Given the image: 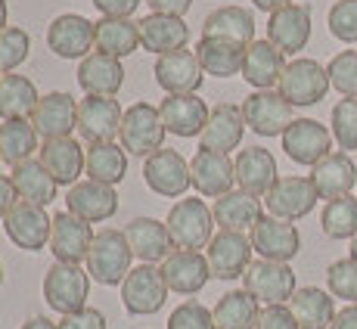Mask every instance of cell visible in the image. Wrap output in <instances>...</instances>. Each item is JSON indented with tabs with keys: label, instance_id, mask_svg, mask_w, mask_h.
Segmentation results:
<instances>
[{
	"label": "cell",
	"instance_id": "1",
	"mask_svg": "<svg viewBox=\"0 0 357 329\" xmlns=\"http://www.w3.org/2000/svg\"><path fill=\"white\" fill-rule=\"evenodd\" d=\"M130 252L128 245V236L125 230H97L93 236V245H91V255H87V273H91L93 283L100 286H121L125 277L130 273Z\"/></svg>",
	"mask_w": 357,
	"mask_h": 329
},
{
	"label": "cell",
	"instance_id": "2",
	"mask_svg": "<svg viewBox=\"0 0 357 329\" xmlns=\"http://www.w3.org/2000/svg\"><path fill=\"white\" fill-rule=\"evenodd\" d=\"M91 298V273L81 264H66V261H53L44 273V301L53 307L56 314H78L87 307Z\"/></svg>",
	"mask_w": 357,
	"mask_h": 329
},
{
	"label": "cell",
	"instance_id": "3",
	"mask_svg": "<svg viewBox=\"0 0 357 329\" xmlns=\"http://www.w3.org/2000/svg\"><path fill=\"white\" fill-rule=\"evenodd\" d=\"M165 227H168L177 249L199 252L215 236V215L205 205V199H177L168 211Z\"/></svg>",
	"mask_w": 357,
	"mask_h": 329
},
{
	"label": "cell",
	"instance_id": "4",
	"mask_svg": "<svg viewBox=\"0 0 357 329\" xmlns=\"http://www.w3.org/2000/svg\"><path fill=\"white\" fill-rule=\"evenodd\" d=\"M165 121L159 106L153 102H134L130 109H125V121H121V146L128 155H140L149 159L153 153H159L165 143Z\"/></svg>",
	"mask_w": 357,
	"mask_h": 329
},
{
	"label": "cell",
	"instance_id": "5",
	"mask_svg": "<svg viewBox=\"0 0 357 329\" xmlns=\"http://www.w3.org/2000/svg\"><path fill=\"white\" fill-rule=\"evenodd\" d=\"M168 301V283L162 277V267L155 264H137L121 283V305L128 314L137 317H153Z\"/></svg>",
	"mask_w": 357,
	"mask_h": 329
},
{
	"label": "cell",
	"instance_id": "6",
	"mask_svg": "<svg viewBox=\"0 0 357 329\" xmlns=\"http://www.w3.org/2000/svg\"><path fill=\"white\" fill-rule=\"evenodd\" d=\"M329 72L317 59H307L298 56L292 63H286L283 75H280V84L277 91L283 93L292 106H314L329 93Z\"/></svg>",
	"mask_w": 357,
	"mask_h": 329
},
{
	"label": "cell",
	"instance_id": "7",
	"mask_svg": "<svg viewBox=\"0 0 357 329\" xmlns=\"http://www.w3.org/2000/svg\"><path fill=\"white\" fill-rule=\"evenodd\" d=\"M243 289L267 307V305H286V301L295 296L298 286H295V273L289 264L258 258V261H252L249 270L243 273Z\"/></svg>",
	"mask_w": 357,
	"mask_h": 329
},
{
	"label": "cell",
	"instance_id": "8",
	"mask_svg": "<svg viewBox=\"0 0 357 329\" xmlns=\"http://www.w3.org/2000/svg\"><path fill=\"white\" fill-rule=\"evenodd\" d=\"M292 102L280 91H255L243 100V115L249 131L258 137H283L286 128L295 121Z\"/></svg>",
	"mask_w": 357,
	"mask_h": 329
},
{
	"label": "cell",
	"instance_id": "9",
	"mask_svg": "<svg viewBox=\"0 0 357 329\" xmlns=\"http://www.w3.org/2000/svg\"><path fill=\"white\" fill-rule=\"evenodd\" d=\"M143 181L153 190L155 196L165 199H177L193 187V177H190V162L183 159L177 149H159L149 159H143Z\"/></svg>",
	"mask_w": 357,
	"mask_h": 329
},
{
	"label": "cell",
	"instance_id": "10",
	"mask_svg": "<svg viewBox=\"0 0 357 329\" xmlns=\"http://www.w3.org/2000/svg\"><path fill=\"white\" fill-rule=\"evenodd\" d=\"M3 230L13 245H19V249H25V252H40L44 245H50L53 217L47 215L44 205L22 202V199H19L10 208V215L3 217Z\"/></svg>",
	"mask_w": 357,
	"mask_h": 329
},
{
	"label": "cell",
	"instance_id": "11",
	"mask_svg": "<svg viewBox=\"0 0 357 329\" xmlns=\"http://www.w3.org/2000/svg\"><path fill=\"white\" fill-rule=\"evenodd\" d=\"M317 190H314L311 177H277V183L271 187V193L264 196V205H267V215L280 217V221H301L314 211L317 205Z\"/></svg>",
	"mask_w": 357,
	"mask_h": 329
},
{
	"label": "cell",
	"instance_id": "12",
	"mask_svg": "<svg viewBox=\"0 0 357 329\" xmlns=\"http://www.w3.org/2000/svg\"><path fill=\"white\" fill-rule=\"evenodd\" d=\"M125 109L115 97H84L78 100V137L84 143H115L121 134Z\"/></svg>",
	"mask_w": 357,
	"mask_h": 329
},
{
	"label": "cell",
	"instance_id": "13",
	"mask_svg": "<svg viewBox=\"0 0 357 329\" xmlns=\"http://www.w3.org/2000/svg\"><path fill=\"white\" fill-rule=\"evenodd\" d=\"M252 239L236 230H218L211 243L205 245V258H208L211 277L215 280H236L249 270L252 264Z\"/></svg>",
	"mask_w": 357,
	"mask_h": 329
},
{
	"label": "cell",
	"instance_id": "14",
	"mask_svg": "<svg viewBox=\"0 0 357 329\" xmlns=\"http://www.w3.org/2000/svg\"><path fill=\"white\" fill-rule=\"evenodd\" d=\"M283 149L295 164L314 168L320 159L333 153V131L320 125L317 118H295L283 134Z\"/></svg>",
	"mask_w": 357,
	"mask_h": 329
},
{
	"label": "cell",
	"instance_id": "15",
	"mask_svg": "<svg viewBox=\"0 0 357 329\" xmlns=\"http://www.w3.org/2000/svg\"><path fill=\"white\" fill-rule=\"evenodd\" d=\"M93 227L87 221H81L72 211H59L53 215V230H50V252L56 261L66 264H84L93 245Z\"/></svg>",
	"mask_w": 357,
	"mask_h": 329
},
{
	"label": "cell",
	"instance_id": "16",
	"mask_svg": "<svg viewBox=\"0 0 357 329\" xmlns=\"http://www.w3.org/2000/svg\"><path fill=\"white\" fill-rule=\"evenodd\" d=\"M249 239H252V249H255L261 258H267V261L289 264L301 252L298 227H295L292 221H280V217H273V215L261 217L255 227L249 230Z\"/></svg>",
	"mask_w": 357,
	"mask_h": 329
},
{
	"label": "cell",
	"instance_id": "17",
	"mask_svg": "<svg viewBox=\"0 0 357 329\" xmlns=\"http://www.w3.org/2000/svg\"><path fill=\"white\" fill-rule=\"evenodd\" d=\"M31 125L44 140L72 137V131H78V100L66 91L44 93L31 112Z\"/></svg>",
	"mask_w": 357,
	"mask_h": 329
},
{
	"label": "cell",
	"instance_id": "18",
	"mask_svg": "<svg viewBox=\"0 0 357 329\" xmlns=\"http://www.w3.org/2000/svg\"><path fill=\"white\" fill-rule=\"evenodd\" d=\"M47 47L59 59H84L93 53V22L78 13H63L47 29Z\"/></svg>",
	"mask_w": 357,
	"mask_h": 329
},
{
	"label": "cell",
	"instance_id": "19",
	"mask_svg": "<svg viewBox=\"0 0 357 329\" xmlns=\"http://www.w3.org/2000/svg\"><path fill=\"white\" fill-rule=\"evenodd\" d=\"M190 177H193V190L205 199H221L236 187V168L233 159L224 153H211V149H199L190 162Z\"/></svg>",
	"mask_w": 357,
	"mask_h": 329
},
{
	"label": "cell",
	"instance_id": "20",
	"mask_svg": "<svg viewBox=\"0 0 357 329\" xmlns=\"http://www.w3.org/2000/svg\"><path fill=\"white\" fill-rule=\"evenodd\" d=\"M245 115L243 106L236 102H218L208 115V125L199 134V149H211V153H224L230 155L233 149H239L245 134Z\"/></svg>",
	"mask_w": 357,
	"mask_h": 329
},
{
	"label": "cell",
	"instance_id": "21",
	"mask_svg": "<svg viewBox=\"0 0 357 329\" xmlns=\"http://www.w3.org/2000/svg\"><path fill=\"white\" fill-rule=\"evenodd\" d=\"M159 112L165 121V131L174 137H199L208 125V102L196 93H165L159 102Z\"/></svg>",
	"mask_w": 357,
	"mask_h": 329
},
{
	"label": "cell",
	"instance_id": "22",
	"mask_svg": "<svg viewBox=\"0 0 357 329\" xmlns=\"http://www.w3.org/2000/svg\"><path fill=\"white\" fill-rule=\"evenodd\" d=\"M267 40L277 50H283L286 56L305 50L307 40H311V10L301 3H289L283 10L271 13V19H267Z\"/></svg>",
	"mask_w": 357,
	"mask_h": 329
},
{
	"label": "cell",
	"instance_id": "23",
	"mask_svg": "<svg viewBox=\"0 0 357 329\" xmlns=\"http://www.w3.org/2000/svg\"><path fill=\"white\" fill-rule=\"evenodd\" d=\"M155 81L165 93H196L205 81L196 50H174L155 56Z\"/></svg>",
	"mask_w": 357,
	"mask_h": 329
},
{
	"label": "cell",
	"instance_id": "24",
	"mask_svg": "<svg viewBox=\"0 0 357 329\" xmlns=\"http://www.w3.org/2000/svg\"><path fill=\"white\" fill-rule=\"evenodd\" d=\"M162 277H165V283H168V292L196 296V292L211 280V267H208V258H205L202 252L177 249L162 261Z\"/></svg>",
	"mask_w": 357,
	"mask_h": 329
},
{
	"label": "cell",
	"instance_id": "25",
	"mask_svg": "<svg viewBox=\"0 0 357 329\" xmlns=\"http://www.w3.org/2000/svg\"><path fill=\"white\" fill-rule=\"evenodd\" d=\"M125 236L134 258H140V264H162L171 252H177L165 221H155V217H134L125 227Z\"/></svg>",
	"mask_w": 357,
	"mask_h": 329
},
{
	"label": "cell",
	"instance_id": "26",
	"mask_svg": "<svg viewBox=\"0 0 357 329\" xmlns=\"http://www.w3.org/2000/svg\"><path fill=\"white\" fill-rule=\"evenodd\" d=\"M233 168H236V190L258 199H264L277 183V159L264 146L239 149V155L233 159Z\"/></svg>",
	"mask_w": 357,
	"mask_h": 329
},
{
	"label": "cell",
	"instance_id": "27",
	"mask_svg": "<svg viewBox=\"0 0 357 329\" xmlns=\"http://www.w3.org/2000/svg\"><path fill=\"white\" fill-rule=\"evenodd\" d=\"M66 205H68L66 211L78 215L81 221L100 224V221H109L119 211V193H115V187H106V183L78 181L75 187H68Z\"/></svg>",
	"mask_w": 357,
	"mask_h": 329
},
{
	"label": "cell",
	"instance_id": "28",
	"mask_svg": "<svg viewBox=\"0 0 357 329\" xmlns=\"http://www.w3.org/2000/svg\"><path fill=\"white\" fill-rule=\"evenodd\" d=\"M38 159L50 171L56 187H75L78 177L84 174L87 149L81 146V140H75V137H59V140H44Z\"/></svg>",
	"mask_w": 357,
	"mask_h": 329
},
{
	"label": "cell",
	"instance_id": "29",
	"mask_svg": "<svg viewBox=\"0 0 357 329\" xmlns=\"http://www.w3.org/2000/svg\"><path fill=\"white\" fill-rule=\"evenodd\" d=\"M78 84L87 97H115L125 84V66H121V59L93 50L91 56L81 59Z\"/></svg>",
	"mask_w": 357,
	"mask_h": 329
},
{
	"label": "cell",
	"instance_id": "30",
	"mask_svg": "<svg viewBox=\"0 0 357 329\" xmlns=\"http://www.w3.org/2000/svg\"><path fill=\"white\" fill-rule=\"evenodd\" d=\"M311 183L320 199L333 202L339 196H351V187L357 183V164L348 153H329L311 168Z\"/></svg>",
	"mask_w": 357,
	"mask_h": 329
},
{
	"label": "cell",
	"instance_id": "31",
	"mask_svg": "<svg viewBox=\"0 0 357 329\" xmlns=\"http://www.w3.org/2000/svg\"><path fill=\"white\" fill-rule=\"evenodd\" d=\"M187 40H190V29L183 19L162 16V13H149V16L140 19V44L143 50L155 53V56L187 50Z\"/></svg>",
	"mask_w": 357,
	"mask_h": 329
},
{
	"label": "cell",
	"instance_id": "32",
	"mask_svg": "<svg viewBox=\"0 0 357 329\" xmlns=\"http://www.w3.org/2000/svg\"><path fill=\"white\" fill-rule=\"evenodd\" d=\"M286 68V53L277 50L271 40H252L245 47V63H243V78L249 81L255 91H273L280 84V75Z\"/></svg>",
	"mask_w": 357,
	"mask_h": 329
},
{
	"label": "cell",
	"instance_id": "33",
	"mask_svg": "<svg viewBox=\"0 0 357 329\" xmlns=\"http://www.w3.org/2000/svg\"><path fill=\"white\" fill-rule=\"evenodd\" d=\"M211 215H215L218 230H236L245 233L264 217V208H261V199L252 193H243V190H230L227 196L215 199L211 205Z\"/></svg>",
	"mask_w": 357,
	"mask_h": 329
},
{
	"label": "cell",
	"instance_id": "34",
	"mask_svg": "<svg viewBox=\"0 0 357 329\" xmlns=\"http://www.w3.org/2000/svg\"><path fill=\"white\" fill-rule=\"evenodd\" d=\"M196 56H199V63H202L205 75L233 78V75H243L245 44L230 40V38H202L196 44Z\"/></svg>",
	"mask_w": 357,
	"mask_h": 329
},
{
	"label": "cell",
	"instance_id": "35",
	"mask_svg": "<svg viewBox=\"0 0 357 329\" xmlns=\"http://www.w3.org/2000/svg\"><path fill=\"white\" fill-rule=\"evenodd\" d=\"M140 47V22L134 19H97L93 22V50L125 59Z\"/></svg>",
	"mask_w": 357,
	"mask_h": 329
},
{
	"label": "cell",
	"instance_id": "36",
	"mask_svg": "<svg viewBox=\"0 0 357 329\" xmlns=\"http://www.w3.org/2000/svg\"><path fill=\"white\" fill-rule=\"evenodd\" d=\"M289 307L298 320V329H329L335 320V301L317 286H301L289 298Z\"/></svg>",
	"mask_w": 357,
	"mask_h": 329
},
{
	"label": "cell",
	"instance_id": "37",
	"mask_svg": "<svg viewBox=\"0 0 357 329\" xmlns=\"http://www.w3.org/2000/svg\"><path fill=\"white\" fill-rule=\"evenodd\" d=\"M87 181L106 183V187H119L128 174V153L119 143H91L84 159Z\"/></svg>",
	"mask_w": 357,
	"mask_h": 329
},
{
	"label": "cell",
	"instance_id": "38",
	"mask_svg": "<svg viewBox=\"0 0 357 329\" xmlns=\"http://www.w3.org/2000/svg\"><path fill=\"white\" fill-rule=\"evenodd\" d=\"M202 38H230L249 47L255 40V16L243 6H218L205 16Z\"/></svg>",
	"mask_w": 357,
	"mask_h": 329
},
{
	"label": "cell",
	"instance_id": "39",
	"mask_svg": "<svg viewBox=\"0 0 357 329\" xmlns=\"http://www.w3.org/2000/svg\"><path fill=\"white\" fill-rule=\"evenodd\" d=\"M13 187L22 202H34V205H50L56 199V181L50 177V171L44 168L40 159H25L13 168Z\"/></svg>",
	"mask_w": 357,
	"mask_h": 329
},
{
	"label": "cell",
	"instance_id": "40",
	"mask_svg": "<svg viewBox=\"0 0 357 329\" xmlns=\"http://www.w3.org/2000/svg\"><path fill=\"white\" fill-rule=\"evenodd\" d=\"M40 93L31 78L25 75H0V121L10 118H31Z\"/></svg>",
	"mask_w": 357,
	"mask_h": 329
},
{
	"label": "cell",
	"instance_id": "41",
	"mask_svg": "<svg viewBox=\"0 0 357 329\" xmlns=\"http://www.w3.org/2000/svg\"><path fill=\"white\" fill-rule=\"evenodd\" d=\"M211 314H215L218 329H255L261 317V301L252 298L245 289H233L218 298Z\"/></svg>",
	"mask_w": 357,
	"mask_h": 329
},
{
	"label": "cell",
	"instance_id": "42",
	"mask_svg": "<svg viewBox=\"0 0 357 329\" xmlns=\"http://www.w3.org/2000/svg\"><path fill=\"white\" fill-rule=\"evenodd\" d=\"M38 140H40V134L34 131L31 118L0 121V162L16 168L19 162L31 159L38 153Z\"/></svg>",
	"mask_w": 357,
	"mask_h": 329
},
{
	"label": "cell",
	"instance_id": "43",
	"mask_svg": "<svg viewBox=\"0 0 357 329\" xmlns=\"http://www.w3.org/2000/svg\"><path fill=\"white\" fill-rule=\"evenodd\" d=\"M320 227L329 239H354L357 236V199L339 196L324 205L320 215Z\"/></svg>",
	"mask_w": 357,
	"mask_h": 329
},
{
	"label": "cell",
	"instance_id": "44",
	"mask_svg": "<svg viewBox=\"0 0 357 329\" xmlns=\"http://www.w3.org/2000/svg\"><path fill=\"white\" fill-rule=\"evenodd\" d=\"M329 125H333V140L339 143L342 153L357 149V97H345L335 102Z\"/></svg>",
	"mask_w": 357,
	"mask_h": 329
},
{
	"label": "cell",
	"instance_id": "45",
	"mask_svg": "<svg viewBox=\"0 0 357 329\" xmlns=\"http://www.w3.org/2000/svg\"><path fill=\"white\" fill-rule=\"evenodd\" d=\"M29 53H31V38L25 29L6 25V29L0 31V75L16 72V68L29 59Z\"/></svg>",
	"mask_w": 357,
	"mask_h": 329
},
{
	"label": "cell",
	"instance_id": "46",
	"mask_svg": "<svg viewBox=\"0 0 357 329\" xmlns=\"http://www.w3.org/2000/svg\"><path fill=\"white\" fill-rule=\"evenodd\" d=\"M329 84L342 93V97H357V50H342L329 59L326 66Z\"/></svg>",
	"mask_w": 357,
	"mask_h": 329
},
{
	"label": "cell",
	"instance_id": "47",
	"mask_svg": "<svg viewBox=\"0 0 357 329\" xmlns=\"http://www.w3.org/2000/svg\"><path fill=\"white\" fill-rule=\"evenodd\" d=\"M326 286L333 298H345L351 305H357V261L354 258H342V261L329 264Z\"/></svg>",
	"mask_w": 357,
	"mask_h": 329
},
{
	"label": "cell",
	"instance_id": "48",
	"mask_svg": "<svg viewBox=\"0 0 357 329\" xmlns=\"http://www.w3.org/2000/svg\"><path fill=\"white\" fill-rule=\"evenodd\" d=\"M333 38L342 44H357V0H335L326 16Z\"/></svg>",
	"mask_w": 357,
	"mask_h": 329
},
{
	"label": "cell",
	"instance_id": "49",
	"mask_svg": "<svg viewBox=\"0 0 357 329\" xmlns=\"http://www.w3.org/2000/svg\"><path fill=\"white\" fill-rule=\"evenodd\" d=\"M168 329H218L211 307H205L202 301H183L171 311Z\"/></svg>",
	"mask_w": 357,
	"mask_h": 329
},
{
	"label": "cell",
	"instance_id": "50",
	"mask_svg": "<svg viewBox=\"0 0 357 329\" xmlns=\"http://www.w3.org/2000/svg\"><path fill=\"white\" fill-rule=\"evenodd\" d=\"M255 329H298V320H295L289 305H267L261 307Z\"/></svg>",
	"mask_w": 357,
	"mask_h": 329
},
{
	"label": "cell",
	"instance_id": "51",
	"mask_svg": "<svg viewBox=\"0 0 357 329\" xmlns=\"http://www.w3.org/2000/svg\"><path fill=\"white\" fill-rule=\"evenodd\" d=\"M59 329H109L106 314L97 311V307H84L78 314H68V317L59 320Z\"/></svg>",
	"mask_w": 357,
	"mask_h": 329
},
{
	"label": "cell",
	"instance_id": "52",
	"mask_svg": "<svg viewBox=\"0 0 357 329\" xmlns=\"http://www.w3.org/2000/svg\"><path fill=\"white\" fill-rule=\"evenodd\" d=\"M143 0H93V6L102 13L106 19H130L140 10Z\"/></svg>",
	"mask_w": 357,
	"mask_h": 329
},
{
	"label": "cell",
	"instance_id": "53",
	"mask_svg": "<svg viewBox=\"0 0 357 329\" xmlns=\"http://www.w3.org/2000/svg\"><path fill=\"white\" fill-rule=\"evenodd\" d=\"M153 13H162V16H177L183 19V13H190L193 0H143Z\"/></svg>",
	"mask_w": 357,
	"mask_h": 329
},
{
	"label": "cell",
	"instance_id": "54",
	"mask_svg": "<svg viewBox=\"0 0 357 329\" xmlns=\"http://www.w3.org/2000/svg\"><path fill=\"white\" fill-rule=\"evenodd\" d=\"M16 202H19V193H16V187H13V177L0 174V221L10 215V208Z\"/></svg>",
	"mask_w": 357,
	"mask_h": 329
},
{
	"label": "cell",
	"instance_id": "55",
	"mask_svg": "<svg viewBox=\"0 0 357 329\" xmlns=\"http://www.w3.org/2000/svg\"><path fill=\"white\" fill-rule=\"evenodd\" d=\"M329 329H357V305L342 307V311L335 314V320H333Z\"/></svg>",
	"mask_w": 357,
	"mask_h": 329
},
{
	"label": "cell",
	"instance_id": "56",
	"mask_svg": "<svg viewBox=\"0 0 357 329\" xmlns=\"http://www.w3.org/2000/svg\"><path fill=\"white\" fill-rule=\"evenodd\" d=\"M252 3H255L261 13H277V10H283V6H289L292 0H252Z\"/></svg>",
	"mask_w": 357,
	"mask_h": 329
},
{
	"label": "cell",
	"instance_id": "57",
	"mask_svg": "<svg viewBox=\"0 0 357 329\" xmlns=\"http://www.w3.org/2000/svg\"><path fill=\"white\" fill-rule=\"evenodd\" d=\"M19 329H59V323H53V320H47V317H31L29 323H22Z\"/></svg>",
	"mask_w": 357,
	"mask_h": 329
},
{
	"label": "cell",
	"instance_id": "58",
	"mask_svg": "<svg viewBox=\"0 0 357 329\" xmlns=\"http://www.w3.org/2000/svg\"><path fill=\"white\" fill-rule=\"evenodd\" d=\"M6 29V0H0V31Z\"/></svg>",
	"mask_w": 357,
	"mask_h": 329
},
{
	"label": "cell",
	"instance_id": "59",
	"mask_svg": "<svg viewBox=\"0 0 357 329\" xmlns=\"http://www.w3.org/2000/svg\"><path fill=\"white\" fill-rule=\"evenodd\" d=\"M351 258H354V261H357V236L351 239Z\"/></svg>",
	"mask_w": 357,
	"mask_h": 329
},
{
	"label": "cell",
	"instance_id": "60",
	"mask_svg": "<svg viewBox=\"0 0 357 329\" xmlns=\"http://www.w3.org/2000/svg\"><path fill=\"white\" fill-rule=\"evenodd\" d=\"M0 283H3V267H0Z\"/></svg>",
	"mask_w": 357,
	"mask_h": 329
}]
</instances>
